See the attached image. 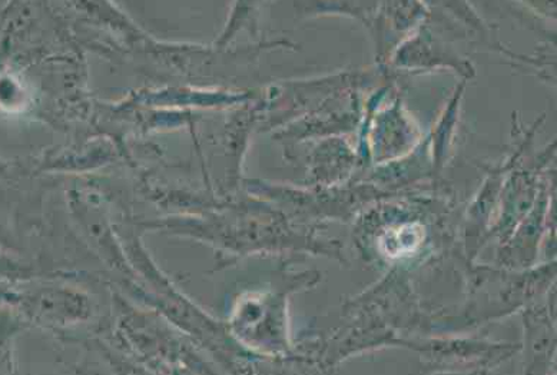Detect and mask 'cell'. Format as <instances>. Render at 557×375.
<instances>
[{
    "mask_svg": "<svg viewBox=\"0 0 557 375\" xmlns=\"http://www.w3.org/2000/svg\"><path fill=\"white\" fill-rule=\"evenodd\" d=\"M283 305L278 296L269 292L247 293L239 298L231 315V332L235 338L253 350H271L277 345Z\"/></svg>",
    "mask_w": 557,
    "mask_h": 375,
    "instance_id": "cell-1",
    "label": "cell"
},
{
    "mask_svg": "<svg viewBox=\"0 0 557 375\" xmlns=\"http://www.w3.org/2000/svg\"><path fill=\"white\" fill-rule=\"evenodd\" d=\"M394 67L403 70H451L459 72L466 79H472V63L457 55L451 45L436 34L429 22V15L413 35L398 47L391 59Z\"/></svg>",
    "mask_w": 557,
    "mask_h": 375,
    "instance_id": "cell-2",
    "label": "cell"
},
{
    "mask_svg": "<svg viewBox=\"0 0 557 375\" xmlns=\"http://www.w3.org/2000/svg\"><path fill=\"white\" fill-rule=\"evenodd\" d=\"M429 12L419 2L380 3L377 15L369 28L377 47L380 65L391 61L398 47L423 24Z\"/></svg>",
    "mask_w": 557,
    "mask_h": 375,
    "instance_id": "cell-3",
    "label": "cell"
},
{
    "mask_svg": "<svg viewBox=\"0 0 557 375\" xmlns=\"http://www.w3.org/2000/svg\"><path fill=\"white\" fill-rule=\"evenodd\" d=\"M28 317L42 325L78 323L89 315V305L78 292L61 288L38 289L22 297Z\"/></svg>",
    "mask_w": 557,
    "mask_h": 375,
    "instance_id": "cell-4",
    "label": "cell"
},
{
    "mask_svg": "<svg viewBox=\"0 0 557 375\" xmlns=\"http://www.w3.org/2000/svg\"><path fill=\"white\" fill-rule=\"evenodd\" d=\"M361 165L359 149L343 137L330 138L315 149L311 158V175L315 183L332 187L350 179Z\"/></svg>",
    "mask_w": 557,
    "mask_h": 375,
    "instance_id": "cell-5",
    "label": "cell"
},
{
    "mask_svg": "<svg viewBox=\"0 0 557 375\" xmlns=\"http://www.w3.org/2000/svg\"><path fill=\"white\" fill-rule=\"evenodd\" d=\"M547 313H549V317L554 321L555 327L557 328V278L554 284L547 289Z\"/></svg>",
    "mask_w": 557,
    "mask_h": 375,
    "instance_id": "cell-6",
    "label": "cell"
}]
</instances>
